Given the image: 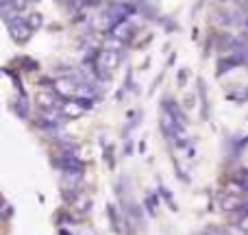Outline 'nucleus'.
Returning <instances> with one entry per match:
<instances>
[{"instance_id":"1","label":"nucleus","mask_w":248,"mask_h":235,"mask_svg":"<svg viewBox=\"0 0 248 235\" xmlns=\"http://www.w3.org/2000/svg\"><path fill=\"white\" fill-rule=\"evenodd\" d=\"M9 24V33H11V37L16 39L17 44H24L26 39L33 35V26L29 24V22L24 20V17H11V20H7Z\"/></svg>"},{"instance_id":"2","label":"nucleus","mask_w":248,"mask_h":235,"mask_svg":"<svg viewBox=\"0 0 248 235\" xmlns=\"http://www.w3.org/2000/svg\"><path fill=\"white\" fill-rule=\"evenodd\" d=\"M120 63V52L113 50V48H105L103 52L98 55V68L107 70V72H113Z\"/></svg>"},{"instance_id":"3","label":"nucleus","mask_w":248,"mask_h":235,"mask_svg":"<svg viewBox=\"0 0 248 235\" xmlns=\"http://www.w3.org/2000/svg\"><path fill=\"white\" fill-rule=\"evenodd\" d=\"M90 107V105L81 103V98H70V100H63V105H61V113H63L65 118H78L85 113V109Z\"/></svg>"},{"instance_id":"4","label":"nucleus","mask_w":248,"mask_h":235,"mask_svg":"<svg viewBox=\"0 0 248 235\" xmlns=\"http://www.w3.org/2000/svg\"><path fill=\"white\" fill-rule=\"evenodd\" d=\"M133 35V26L124 24V22H120V24H116V29L111 31V37L118 39V42H126L128 37Z\"/></svg>"},{"instance_id":"5","label":"nucleus","mask_w":248,"mask_h":235,"mask_svg":"<svg viewBox=\"0 0 248 235\" xmlns=\"http://www.w3.org/2000/svg\"><path fill=\"white\" fill-rule=\"evenodd\" d=\"M37 103L42 105L44 109H50V111H52V109H61V105H63V103H57V98L52 94H39L37 96Z\"/></svg>"},{"instance_id":"6","label":"nucleus","mask_w":248,"mask_h":235,"mask_svg":"<svg viewBox=\"0 0 248 235\" xmlns=\"http://www.w3.org/2000/svg\"><path fill=\"white\" fill-rule=\"evenodd\" d=\"M242 205H244V201H242V198H237V196H233V194H227V196L222 198V207H224L227 211L240 209Z\"/></svg>"},{"instance_id":"7","label":"nucleus","mask_w":248,"mask_h":235,"mask_svg":"<svg viewBox=\"0 0 248 235\" xmlns=\"http://www.w3.org/2000/svg\"><path fill=\"white\" fill-rule=\"evenodd\" d=\"M16 111L20 118H29V103H26L24 96H20V98L16 100Z\"/></svg>"},{"instance_id":"8","label":"nucleus","mask_w":248,"mask_h":235,"mask_svg":"<svg viewBox=\"0 0 248 235\" xmlns=\"http://www.w3.org/2000/svg\"><path fill=\"white\" fill-rule=\"evenodd\" d=\"M240 2H244V4H246V2H248V0H240Z\"/></svg>"},{"instance_id":"9","label":"nucleus","mask_w":248,"mask_h":235,"mask_svg":"<svg viewBox=\"0 0 248 235\" xmlns=\"http://www.w3.org/2000/svg\"><path fill=\"white\" fill-rule=\"evenodd\" d=\"M61 235H68V233H65V231H61Z\"/></svg>"}]
</instances>
